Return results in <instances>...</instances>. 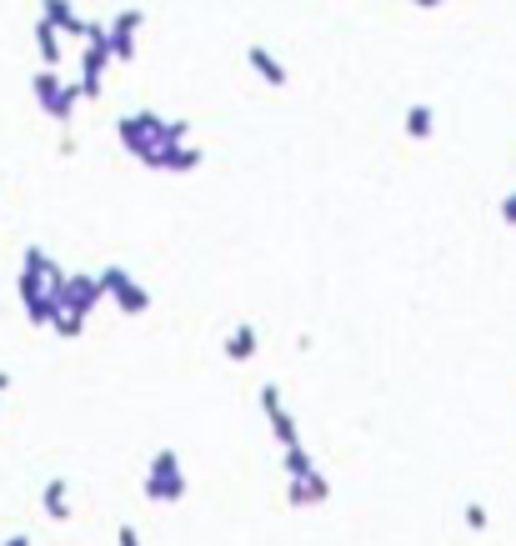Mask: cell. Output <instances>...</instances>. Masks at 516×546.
Here are the masks:
<instances>
[{
  "label": "cell",
  "instance_id": "obj_1",
  "mask_svg": "<svg viewBox=\"0 0 516 546\" xmlns=\"http://www.w3.org/2000/svg\"><path fill=\"white\" fill-rule=\"evenodd\" d=\"M116 136H121V146H126V151L146 166V161L166 146V121H161L156 111H131V116H121Z\"/></svg>",
  "mask_w": 516,
  "mask_h": 546
},
{
  "label": "cell",
  "instance_id": "obj_2",
  "mask_svg": "<svg viewBox=\"0 0 516 546\" xmlns=\"http://www.w3.org/2000/svg\"><path fill=\"white\" fill-rule=\"evenodd\" d=\"M31 91H36V101H41V111L51 116V121H71L76 116V106H81V86H71V81H61V71H36V81H31Z\"/></svg>",
  "mask_w": 516,
  "mask_h": 546
},
{
  "label": "cell",
  "instance_id": "obj_3",
  "mask_svg": "<svg viewBox=\"0 0 516 546\" xmlns=\"http://www.w3.org/2000/svg\"><path fill=\"white\" fill-rule=\"evenodd\" d=\"M146 496L151 501H181L186 496V471H181V456L166 446V451H156V461H151V471H146Z\"/></svg>",
  "mask_w": 516,
  "mask_h": 546
},
{
  "label": "cell",
  "instance_id": "obj_4",
  "mask_svg": "<svg viewBox=\"0 0 516 546\" xmlns=\"http://www.w3.org/2000/svg\"><path fill=\"white\" fill-rule=\"evenodd\" d=\"M101 306V286L96 276H66L61 291H56V311H71V316H91Z\"/></svg>",
  "mask_w": 516,
  "mask_h": 546
},
{
  "label": "cell",
  "instance_id": "obj_5",
  "mask_svg": "<svg viewBox=\"0 0 516 546\" xmlns=\"http://www.w3.org/2000/svg\"><path fill=\"white\" fill-rule=\"evenodd\" d=\"M146 26V11H121L111 26H106V51L111 61H136V31Z\"/></svg>",
  "mask_w": 516,
  "mask_h": 546
},
{
  "label": "cell",
  "instance_id": "obj_6",
  "mask_svg": "<svg viewBox=\"0 0 516 546\" xmlns=\"http://www.w3.org/2000/svg\"><path fill=\"white\" fill-rule=\"evenodd\" d=\"M201 161H206V156H201L196 146H186V141H166V146H161V151H156L146 166H151V171H171V176H186V171H196Z\"/></svg>",
  "mask_w": 516,
  "mask_h": 546
},
{
  "label": "cell",
  "instance_id": "obj_7",
  "mask_svg": "<svg viewBox=\"0 0 516 546\" xmlns=\"http://www.w3.org/2000/svg\"><path fill=\"white\" fill-rule=\"evenodd\" d=\"M261 411L271 416V426H276V441H281V446H296V441H301V436H296L291 411L281 406V386H261Z\"/></svg>",
  "mask_w": 516,
  "mask_h": 546
},
{
  "label": "cell",
  "instance_id": "obj_8",
  "mask_svg": "<svg viewBox=\"0 0 516 546\" xmlns=\"http://www.w3.org/2000/svg\"><path fill=\"white\" fill-rule=\"evenodd\" d=\"M41 21H51L61 36H81V31H86V21L76 16L71 0H41Z\"/></svg>",
  "mask_w": 516,
  "mask_h": 546
},
{
  "label": "cell",
  "instance_id": "obj_9",
  "mask_svg": "<svg viewBox=\"0 0 516 546\" xmlns=\"http://www.w3.org/2000/svg\"><path fill=\"white\" fill-rule=\"evenodd\" d=\"M246 61H251V71H256L266 86H286V66H281L266 46H251V51H246Z\"/></svg>",
  "mask_w": 516,
  "mask_h": 546
},
{
  "label": "cell",
  "instance_id": "obj_10",
  "mask_svg": "<svg viewBox=\"0 0 516 546\" xmlns=\"http://www.w3.org/2000/svg\"><path fill=\"white\" fill-rule=\"evenodd\" d=\"M111 301L121 306V316H141V311H151V291H146V286H136V281H126Z\"/></svg>",
  "mask_w": 516,
  "mask_h": 546
},
{
  "label": "cell",
  "instance_id": "obj_11",
  "mask_svg": "<svg viewBox=\"0 0 516 546\" xmlns=\"http://www.w3.org/2000/svg\"><path fill=\"white\" fill-rule=\"evenodd\" d=\"M256 346H261L256 326H236V331L226 336V356H231V361H251V356H256Z\"/></svg>",
  "mask_w": 516,
  "mask_h": 546
},
{
  "label": "cell",
  "instance_id": "obj_12",
  "mask_svg": "<svg viewBox=\"0 0 516 546\" xmlns=\"http://www.w3.org/2000/svg\"><path fill=\"white\" fill-rule=\"evenodd\" d=\"M46 516L51 521H71V486H66V476H56L46 486Z\"/></svg>",
  "mask_w": 516,
  "mask_h": 546
},
{
  "label": "cell",
  "instance_id": "obj_13",
  "mask_svg": "<svg viewBox=\"0 0 516 546\" xmlns=\"http://www.w3.org/2000/svg\"><path fill=\"white\" fill-rule=\"evenodd\" d=\"M36 51H41V61H46L51 71L61 66V31H56L51 21H41V26H36Z\"/></svg>",
  "mask_w": 516,
  "mask_h": 546
},
{
  "label": "cell",
  "instance_id": "obj_14",
  "mask_svg": "<svg viewBox=\"0 0 516 546\" xmlns=\"http://www.w3.org/2000/svg\"><path fill=\"white\" fill-rule=\"evenodd\" d=\"M431 131H436V116H431V106H411V111H406V136H411V141H426Z\"/></svg>",
  "mask_w": 516,
  "mask_h": 546
},
{
  "label": "cell",
  "instance_id": "obj_15",
  "mask_svg": "<svg viewBox=\"0 0 516 546\" xmlns=\"http://www.w3.org/2000/svg\"><path fill=\"white\" fill-rule=\"evenodd\" d=\"M316 471V461H311V451L296 441V446H286V476H311Z\"/></svg>",
  "mask_w": 516,
  "mask_h": 546
},
{
  "label": "cell",
  "instance_id": "obj_16",
  "mask_svg": "<svg viewBox=\"0 0 516 546\" xmlns=\"http://www.w3.org/2000/svg\"><path fill=\"white\" fill-rule=\"evenodd\" d=\"M51 331H56V336H66V341H76V336L86 331V316H71V311H56V316H51Z\"/></svg>",
  "mask_w": 516,
  "mask_h": 546
},
{
  "label": "cell",
  "instance_id": "obj_17",
  "mask_svg": "<svg viewBox=\"0 0 516 546\" xmlns=\"http://www.w3.org/2000/svg\"><path fill=\"white\" fill-rule=\"evenodd\" d=\"M126 281H131V271H126V266H106V271L96 276V286H101V296H116V291H121Z\"/></svg>",
  "mask_w": 516,
  "mask_h": 546
},
{
  "label": "cell",
  "instance_id": "obj_18",
  "mask_svg": "<svg viewBox=\"0 0 516 546\" xmlns=\"http://www.w3.org/2000/svg\"><path fill=\"white\" fill-rule=\"evenodd\" d=\"M466 526L471 531H486V506H466Z\"/></svg>",
  "mask_w": 516,
  "mask_h": 546
},
{
  "label": "cell",
  "instance_id": "obj_19",
  "mask_svg": "<svg viewBox=\"0 0 516 546\" xmlns=\"http://www.w3.org/2000/svg\"><path fill=\"white\" fill-rule=\"evenodd\" d=\"M116 546H141V531H136V526H121V531H116Z\"/></svg>",
  "mask_w": 516,
  "mask_h": 546
},
{
  "label": "cell",
  "instance_id": "obj_20",
  "mask_svg": "<svg viewBox=\"0 0 516 546\" xmlns=\"http://www.w3.org/2000/svg\"><path fill=\"white\" fill-rule=\"evenodd\" d=\"M501 221L516 226V191H506V201H501Z\"/></svg>",
  "mask_w": 516,
  "mask_h": 546
},
{
  "label": "cell",
  "instance_id": "obj_21",
  "mask_svg": "<svg viewBox=\"0 0 516 546\" xmlns=\"http://www.w3.org/2000/svg\"><path fill=\"white\" fill-rule=\"evenodd\" d=\"M6 546H31V536H11V541H6Z\"/></svg>",
  "mask_w": 516,
  "mask_h": 546
},
{
  "label": "cell",
  "instance_id": "obj_22",
  "mask_svg": "<svg viewBox=\"0 0 516 546\" xmlns=\"http://www.w3.org/2000/svg\"><path fill=\"white\" fill-rule=\"evenodd\" d=\"M11 386V371H0V391H6Z\"/></svg>",
  "mask_w": 516,
  "mask_h": 546
},
{
  "label": "cell",
  "instance_id": "obj_23",
  "mask_svg": "<svg viewBox=\"0 0 516 546\" xmlns=\"http://www.w3.org/2000/svg\"><path fill=\"white\" fill-rule=\"evenodd\" d=\"M411 6H441V0H411Z\"/></svg>",
  "mask_w": 516,
  "mask_h": 546
}]
</instances>
